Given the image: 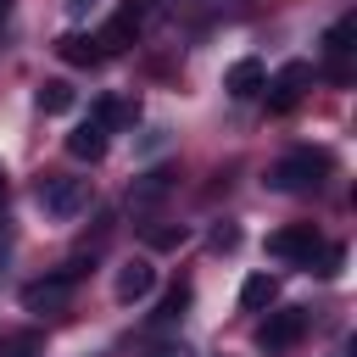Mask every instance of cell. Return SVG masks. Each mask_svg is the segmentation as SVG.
<instances>
[{"label": "cell", "instance_id": "6da1fadb", "mask_svg": "<svg viewBox=\"0 0 357 357\" xmlns=\"http://www.w3.org/2000/svg\"><path fill=\"white\" fill-rule=\"evenodd\" d=\"M324 173H329V156L324 151H290V156H279L268 167V184L284 190V195H307V190L324 184Z\"/></svg>", "mask_w": 357, "mask_h": 357}, {"label": "cell", "instance_id": "7a4b0ae2", "mask_svg": "<svg viewBox=\"0 0 357 357\" xmlns=\"http://www.w3.org/2000/svg\"><path fill=\"white\" fill-rule=\"evenodd\" d=\"M318 251H324V234H318L312 223H290V229H273V234H268V257H279V262L312 268Z\"/></svg>", "mask_w": 357, "mask_h": 357}, {"label": "cell", "instance_id": "3957f363", "mask_svg": "<svg viewBox=\"0 0 357 357\" xmlns=\"http://www.w3.org/2000/svg\"><path fill=\"white\" fill-rule=\"evenodd\" d=\"M39 206H45V218H56V223L78 218V212L89 206V178H45V184H39Z\"/></svg>", "mask_w": 357, "mask_h": 357}, {"label": "cell", "instance_id": "277c9868", "mask_svg": "<svg viewBox=\"0 0 357 357\" xmlns=\"http://www.w3.org/2000/svg\"><path fill=\"white\" fill-rule=\"evenodd\" d=\"M73 284H78V268H61L50 279H33V284H22V307L28 312H61L73 301Z\"/></svg>", "mask_w": 357, "mask_h": 357}, {"label": "cell", "instance_id": "5b68a950", "mask_svg": "<svg viewBox=\"0 0 357 357\" xmlns=\"http://www.w3.org/2000/svg\"><path fill=\"white\" fill-rule=\"evenodd\" d=\"M307 335V312L301 307H284V312H273L262 329H257V346L262 351H284V346H296Z\"/></svg>", "mask_w": 357, "mask_h": 357}, {"label": "cell", "instance_id": "8992f818", "mask_svg": "<svg viewBox=\"0 0 357 357\" xmlns=\"http://www.w3.org/2000/svg\"><path fill=\"white\" fill-rule=\"evenodd\" d=\"M307 84H312V67H307V61H284V67L273 73V84H262V89H273V95H268V106H273V112H290V106L301 100V89H307Z\"/></svg>", "mask_w": 357, "mask_h": 357}, {"label": "cell", "instance_id": "52a82bcc", "mask_svg": "<svg viewBox=\"0 0 357 357\" xmlns=\"http://www.w3.org/2000/svg\"><path fill=\"white\" fill-rule=\"evenodd\" d=\"M156 290V268L145 262V257H134V262H123L117 268V279H112V296L123 301V307H134V301H145Z\"/></svg>", "mask_w": 357, "mask_h": 357}, {"label": "cell", "instance_id": "ba28073f", "mask_svg": "<svg viewBox=\"0 0 357 357\" xmlns=\"http://www.w3.org/2000/svg\"><path fill=\"white\" fill-rule=\"evenodd\" d=\"M262 84H268V73H262V61H257V56H240V61L223 73V89H229L234 100H251V95H262Z\"/></svg>", "mask_w": 357, "mask_h": 357}, {"label": "cell", "instance_id": "9c48e42d", "mask_svg": "<svg viewBox=\"0 0 357 357\" xmlns=\"http://www.w3.org/2000/svg\"><path fill=\"white\" fill-rule=\"evenodd\" d=\"M134 39H139V11H134V6H123V11H117V17H112L100 33H95V50L106 56V50H123V45H134Z\"/></svg>", "mask_w": 357, "mask_h": 357}, {"label": "cell", "instance_id": "30bf717a", "mask_svg": "<svg viewBox=\"0 0 357 357\" xmlns=\"http://www.w3.org/2000/svg\"><path fill=\"white\" fill-rule=\"evenodd\" d=\"M106 145H112V134H106L100 123H89V117L67 134V156H78V162H100V156H106Z\"/></svg>", "mask_w": 357, "mask_h": 357}, {"label": "cell", "instance_id": "8fae6325", "mask_svg": "<svg viewBox=\"0 0 357 357\" xmlns=\"http://www.w3.org/2000/svg\"><path fill=\"white\" fill-rule=\"evenodd\" d=\"M134 117H139V100H117V95H106V100L89 106V123H100L106 134H112V128H128Z\"/></svg>", "mask_w": 357, "mask_h": 357}, {"label": "cell", "instance_id": "7c38bea8", "mask_svg": "<svg viewBox=\"0 0 357 357\" xmlns=\"http://www.w3.org/2000/svg\"><path fill=\"white\" fill-rule=\"evenodd\" d=\"M279 301V279L273 273H251L245 284H240V307L245 312H262V307H273Z\"/></svg>", "mask_w": 357, "mask_h": 357}, {"label": "cell", "instance_id": "4fadbf2b", "mask_svg": "<svg viewBox=\"0 0 357 357\" xmlns=\"http://www.w3.org/2000/svg\"><path fill=\"white\" fill-rule=\"evenodd\" d=\"M351 39H357V17L329 22V33H324V56H329V61H346V56H351Z\"/></svg>", "mask_w": 357, "mask_h": 357}, {"label": "cell", "instance_id": "5bb4252c", "mask_svg": "<svg viewBox=\"0 0 357 357\" xmlns=\"http://www.w3.org/2000/svg\"><path fill=\"white\" fill-rule=\"evenodd\" d=\"M73 100H78V95H73V84H67V78H50V84H39V112H45V117H61V112H73Z\"/></svg>", "mask_w": 357, "mask_h": 357}, {"label": "cell", "instance_id": "9a60e30c", "mask_svg": "<svg viewBox=\"0 0 357 357\" xmlns=\"http://www.w3.org/2000/svg\"><path fill=\"white\" fill-rule=\"evenodd\" d=\"M61 61H73V67H89V61H100V50H95V39H84V33H67V39H61Z\"/></svg>", "mask_w": 357, "mask_h": 357}, {"label": "cell", "instance_id": "2e32d148", "mask_svg": "<svg viewBox=\"0 0 357 357\" xmlns=\"http://www.w3.org/2000/svg\"><path fill=\"white\" fill-rule=\"evenodd\" d=\"M156 195H167V173H162V167L145 173V178L134 184V201H156Z\"/></svg>", "mask_w": 357, "mask_h": 357}, {"label": "cell", "instance_id": "e0dca14e", "mask_svg": "<svg viewBox=\"0 0 357 357\" xmlns=\"http://www.w3.org/2000/svg\"><path fill=\"white\" fill-rule=\"evenodd\" d=\"M184 307H190V290L178 284V290H167V301H162V312H156V324H173V318H184Z\"/></svg>", "mask_w": 357, "mask_h": 357}, {"label": "cell", "instance_id": "ac0fdd59", "mask_svg": "<svg viewBox=\"0 0 357 357\" xmlns=\"http://www.w3.org/2000/svg\"><path fill=\"white\" fill-rule=\"evenodd\" d=\"M184 240H190V229H184V223H178V229H151V245H156V251H178Z\"/></svg>", "mask_w": 357, "mask_h": 357}, {"label": "cell", "instance_id": "d6986e66", "mask_svg": "<svg viewBox=\"0 0 357 357\" xmlns=\"http://www.w3.org/2000/svg\"><path fill=\"white\" fill-rule=\"evenodd\" d=\"M234 245H240V229H234V223L212 229V251H234Z\"/></svg>", "mask_w": 357, "mask_h": 357}, {"label": "cell", "instance_id": "ffe728a7", "mask_svg": "<svg viewBox=\"0 0 357 357\" xmlns=\"http://www.w3.org/2000/svg\"><path fill=\"white\" fill-rule=\"evenodd\" d=\"M151 357H195V351H190V346H184V340H173V346H156V351H151Z\"/></svg>", "mask_w": 357, "mask_h": 357}, {"label": "cell", "instance_id": "44dd1931", "mask_svg": "<svg viewBox=\"0 0 357 357\" xmlns=\"http://www.w3.org/2000/svg\"><path fill=\"white\" fill-rule=\"evenodd\" d=\"M89 6H95V0H67V11H73V17H84Z\"/></svg>", "mask_w": 357, "mask_h": 357}, {"label": "cell", "instance_id": "7402d4cb", "mask_svg": "<svg viewBox=\"0 0 357 357\" xmlns=\"http://www.w3.org/2000/svg\"><path fill=\"white\" fill-rule=\"evenodd\" d=\"M11 357H33V351H28V346H22V351H11Z\"/></svg>", "mask_w": 357, "mask_h": 357}, {"label": "cell", "instance_id": "603a6c76", "mask_svg": "<svg viewBox=\"0 0 357 357\" xmlns=\"http://www.w3.org/2000/svg\"><path fill=\"white\" fill-rule=\"evenodd\" d=\"M6 6H11V0H0V11H6Z\"/></svg>", "mask_w": 357, "mask_h": 357}]
</instances>
